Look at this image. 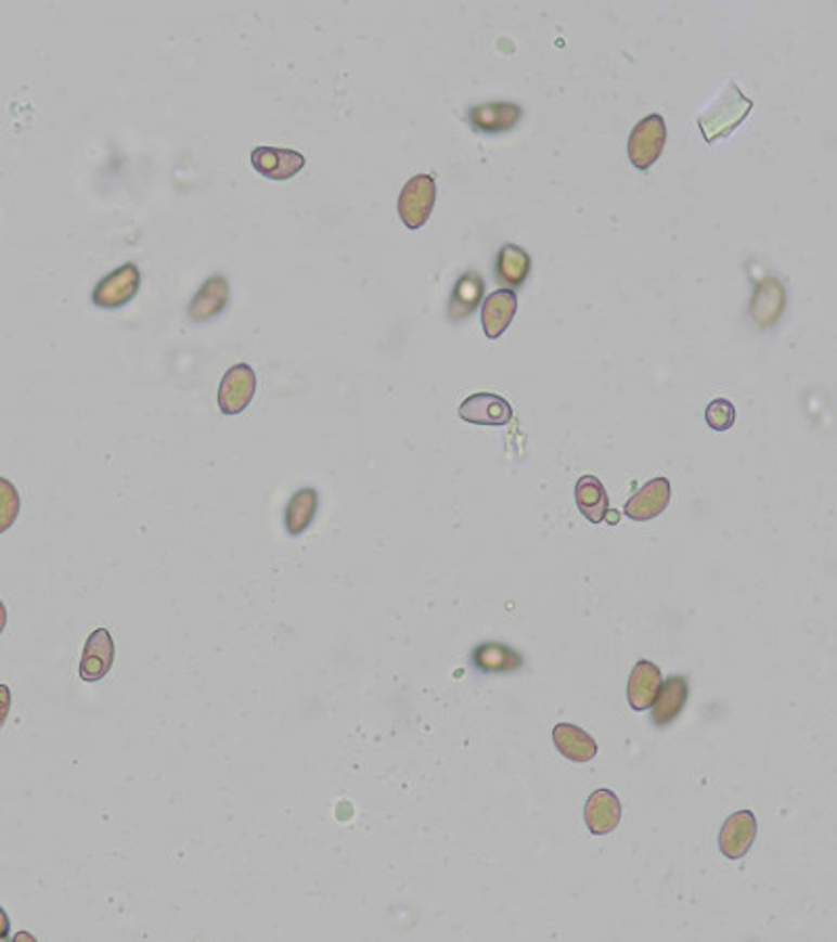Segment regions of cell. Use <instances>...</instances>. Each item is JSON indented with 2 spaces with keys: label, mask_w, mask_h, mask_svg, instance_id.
Instances as JSON below:
<instances>
[{
  "label": "cell",
  "mask_w": 837,
  "mask_h": 942,
  "mask_svg": "<svg viewBox=\"0 0 837 942\" xmlns=\"http://www.w3.org/2000/svg\"><path fill=\"white\" fill-rule=\"evenodd\" d=\"M754 109V101L748 99L735 82H729L717 103L699 116V130L706 143L726 139L737 126H742Z\"/></svg>",
  "instance_id": "cell-1"
},
{
  "label": "cell",
  "mask_w": 837,
  "mask_h": 942,
  "mask_svg": "<svg viewBox=\"0 0 837 942\" xmlns=\"http://www.w3.org/2000/svg\"><path fill=\"white\" fill-rule=\"evenodd\" d=\"M666 122L659 114H652L636 124L628 137V159L630 164L645 172L659 159L666 147Z\"/></svg>",
  "instance_id": "cell-2"
},
{
  "label": "cell",
  "mask_w": 837,
  "mask_h": 942,
  "mask_svg": "<svg viewBox=\"0 0 837 942\" xmlns=\"http://www.w3.org/2000/svg\"><path fill=\"white\" fill-rule=\"evenodd\" d=\"M438 197L436 179L432 175H417L402 186L398 195V216L407 229H421L434 212Z\"/></svg>",
  "instance_id": "cell-3"
},
{
  "label": "cell",
  "mask_w": 837,
  "mask_h": 942,
  "mask_svg": "<svg viewBox=\"0 0 837 942\" xmlns=\"http://www.w3.org/2000/svg\"><path fill=\"white\" fill-rule=\"evenodd\" d=\"M141 279L143 276L137 264L132 262L121 264L120 269L105 274L96 283L92 292V305L105 310H116L121 306L130 305L141 289Z\"/></svg>",
  "instance_id": "cell-4"
},
{
  "label": "cell",
  "mask_w": 837,
  "mask_h": 942,
  "mask_svg": "<svg viewBox=\"0 0 837 942\" xmlns=\"http://www.w3.org/2000/svg\"><path fill=\"white\" fill-rule=\"evenodd\" d=\"M256 386H258V379H256V373L252 366L245 365V363L231 366L224 373L220 388H218L220 411L229 417L241 415L252 404V400L256 396Z\"/></svg>",
  "instance_id": "cell-5"
},
{
  "label": "cell",
  "mask_w": 837,
  "mask_h": 942,
  "mask_svg": "<svg viewBox=\"0 0 837 942\" xmlns=\"http://www.w3.org/2000/svg\"><path fill=\"white\" fill-rule=\"evenodd\" d=\"M524 118V109L517 103L511 101H494V103H481L467 112V122L479 134H503L513 130Z\"/></svg>",
  "instance_id": "cell-6"
},
{
  "label": "cell",
  "mask_w": 837,
  "mask_h": 942,
  "mask_svg": "<svg viewBox=\"0 0 837 942\" xmlns=\"http://www.w3.org/2000/svg\"><path fill=\"white\" fill-rule=\"evenodd\" d=\"M114 660H116V645L112 633L107 629H96L87 638L78 674L87 683H96L110 674Z\"/></svg>",
  "instance_id": "cell-7"
},
{
  "label": "cell",
  "mask_w": 837,
  "mask_h": 942,
  "mask_svg": "<svg viewBox=\"0 0 837 942\" xmlns=\"http://www.w3.org/2000/svg\"><path fill=\"white\" fill-rule=\"evenodd\" d=\"M459 417L474 426H507L513 420V407L503 396L478 392L463 400Z\"/></svg>",
  "instance_id": "cell-8"
},
{
  "label": "cell",
  "mask_w": 837,
  "mask_h": 942,
  "mask_svg": "<svg viewBox=\"0 0 837 942\" xmlns=\"http://www.w3.org/2000/svg\"><path fill=\"white\" fill-rule=\"evenodd\" d=\"M756 836H758V821L754 817V813L751 811H737L722 823L720 836H718V847L726 859L739 861L748 854Z\"/></svg>",
  "instance_id": "cell-9"
},
{
  "label": "cell",
  "mask_w": 837,
  "mask_h": 942,
  "mask_svg": "<svg viewBox=\"0 0 837 942\" xmlns=\"http://www.w3.org/2000/svg\"><path fill=\"white\" fill-rule=\"evenodd\" d=\"M231 300V287L224 274H214L204 281V285L193 296L186 308V317L191 323H208L220 317Z\"/></svg>",
  "instance_id": "cell-10"
},
{
  "label": "cell",
  "mask_w": 837,
  "mask_h": 942,
  "mask_svg": "<svg viewBox=\"0 0 837 942\" xmlns=\"http://www.w3.org/2000/svg\"><path fill=\"white\" fill-rule=\"evenodd\" d=\"M252 166L270 181H289L304 170L306 157L294 150L256 147L252 152Z\"/></svg>",
  "instance_id": "cell-11"
},
{
  "label": "cell",
  "mask_w": 837,
  "mask_h": 942,
  "mask_svg": "<svg viewBox=\"0 0 837 942\" xmlns=\"http://www.w3.org/2000/svg\"><path fill=\"white\" fill-rule=\"evenodd\" d=\"M670 496H672L670 480L654 478L628 499L624 514L634 521H649L666 512V507L670 505Z\"/></svg>",
  "instance_id": "cell-12"
},
{
  "label": "cell",
  "mask_w": 837,
  "mask_h": 942,
  "mask_svg": "<svg viewBox=\"0 0 837 942\" xmlns=\"http://www.w3.org/2000/svg\"><path fill=\"white\" fill-rule=\"evenodd\" d=\"M620 820H622V804L614 791L601 788L587 798L584 821L595 836L611 834L620 825Z\"/></svg>",
  "instance_id": "cell-13"
},
{
  "label": "cell",
  "mask_w": 837,
  "mask_h": 942,
  "mask_svg": "<svg viewBox=\"0 0 837 942\" xmlns=\"http://www.w3.org/2000/svg\"><path fill=\"white\" fill-rule=\"evenodd\" d=\"M688 699V681L685 676H670L659 687L658 698L652 704V723L656 727L672 725L685 710Z\"/></svg>",
  "instance_id": "cell-14"
},
{
  "label": "cell",
  "mask_w": 837,
  "mask_h": 942,
  "mask_svg": "<svg viewBox=\"0 0 837 942\" xmlns=\"http://www.w3.org/2000/svg\"><path fill=\"white\" fill-rule=\"evenodd\" d=\"M517 312V296L508 289H497L481 302V327L488 339L505 334Z\"/></svg>",
  "instance_id": "cell-15"
},
{
  "label": "cell",
  "mask_w": 837,
  "mask_h": 942,
  "mask_svg": "<svg viewBox=\"0 0 837 942\" xmlns=\"http://www.w3.org/2000/svg\"><path fill=\"white\" fill-rule=\"evenodd\" d=\"M659 687H661V670L658 664L649 660L636 662L628 679L627 698L630 708L639 712L652 708V704L658 698Z\"/></svg>",
  "instance_id": "cell-16"
},
{
  "label": "cell",
  "mask_w": 837,
  "mask_h": 942,
  "mask_svg": "<svg viewBox=\"0 0 837 942\" xmlns=\"http://www.w3.org/2000/svg\"><path fill=\"white\" fill-rule=\"evenodd\" d=\"M530 271H532V258L524 247L507 244L499 249L494 262V276L501 287H508V292L519 289L530 276Z\"/></svg>",
  "instance_id": "cell-17"
},
{
  "label": "cell",
  "mask_w": 837,
  "mask_h": 942,
  "mask_svg": "<svg viewBox=\"0 0 837 942\" xmlns=\"http://www.w3.org/2000/svg\"><path fill=\"white\" fill-rule=\"evenodd\" d=\"M484 302V279L476 271L461 274L452 287L449 300V319L452 323H461L472 317L478 306Z\"/></svg>",
  "instance_id": "cell-18"
},
{
  "label": "cell",
  "mask_w": 837,
  "mask_h": 942,
  "mask_svg": "<svg viewBox=\"0 0 837 942\" xmlns=\"http://www.w3.org/2000/svg\"><path fill=\"white\" fill-rule=\"evenodd\" d=\"M472 662L479 672L486 674H503V672L524 669V656L505 643H497V641L479 643L472 654Z\"/></svg>",
  "instance_id": "cell-19"
},
{
  "label": "cell",
  "mask_w": 837,
  "mask_h": 942,
  "mask_svg": "<svg viewBox=\"0 0 837 942\" xmlns=\"http://www.w3.org/2000/svg\"><path fill=\"white\" fill-rule=\"evenodd\" d=\"M319 512V492L317 488L306 487L299 488L298 492L292 494L287 507H285V516L283 524L289 537L298 539L304 532L310 530L314 517Z\"/></svg>",
  "instance_id": "cell-20"
},
{
  "label": "cell",
  "mask_w": 837,
  "mask_h": 942,
  "mask_svg": "<svg viewBox=\"0 0 837 942\" xmlns=\"http://www.w3.org/2000/svg\"><path fill=\"white\" fill-rule=\"evenodd\" d=\"M783 308H785V289L777 279L769 276L756 287V294L749 306V317L756 321V325L769 327L781 317Z\"/></svg>",
  "instance_id": "cell-21"
},
{
  "label": "cell",
  "mask_w": 837,
  "mask_h": 942,
  "mask_svg": "<svg viewBox=\"0 0 837 942\" xmlns=\"http://www.w3.org/2000/svg\"><path fill=\"white\" fill-rule=\"evenodd\" d=\"M553 744L562 757L571 762H589L597 757V741L571 723H559L553 730Z\"/></svg>",
  "instance_id": "cell-22"
},
{
  "label": "cell",
  "mask_w": 837,
  "mask_h": 942,
  "mask_svg": "<svg viewBox=\"0 0 837 942\" xmlns=\"http://www.w3.org/2000/svg\"><path fill=\"white\" fill-rule=\"evenodd\" d=\"M576 505L591 524H601L609 514V496L597 476H582L576 485Z\"/></svg>",
  "instance_id": "cell-23"
},
{
  "label": "cell",
  "mask_w": 837,
  "mask_h": 942,
  "mask_svg": "<svg viewBox=\"0 0 837 942\" xmlns=\"http://www.w3.org/2000/svg\"><path fill=\"white\" fill-rule=\"evenodd\" d=\"M22 512V499L13 482L0 478V534L11 530Z\"/></svg>",
  "instance_id": "cell-24"
},
{
  "label": "cell",
  "mask_w": 837,
  "mask_h": 942,
  "mask_svg": "<svg viewBox=\"0 0 837 942\" xmlns=\"http://www.w3.org/2000/svg\"><path fill=\"white\" fill-rule=\"evenodd\" d=\"M737 420V411L735 404L726 398H714L708 407H706V424L712 427L714 431H726L735 426Z\"/></svg>",
  "instance_id": "cell-25"
},
{
  "label": "cell",
  "mask_w": 837,
  "mask_h": 942,
  "mask_svg": "<svg viewBox=\"0 0 837 942\" xmlns=\"http://www.w3.org/2000/svg\"><path fill=\"white\" fill-rule=\"evenodd\" d=\"M11 712V689L7 685H0V730L4 727Z\"/></svg>",
  "instance_id": "cell-26"
},
{
  "label": "cell",
  "mask_w": 837,
  "mask_h": 942,
  "mask_svg": "<svg viewBox=\"0 0 837 942\" xmlns=\"http://www.w3.org/2000/svg\"><path fill=\"white\" fill-rule=\"evenodd\" d=\"M11 934V919L7 912L0 907V941H7Z\"/></svg>",
  "instance_id": "cell-27"
},
{
  "label": "cell",
  "mask_w": 837,
  "mask_h": 942,
  "mask_svg": "<svg viewBox=\"0 0 837 942\" xmlns=\"http://www.w3.org/2000/svg\"><path fill=\"white\" fill-rule=\"evenodd\" d=\"M4 629H7V608H4V604L0 602V635L4 633Z\"/></svg>",
  "instance_id": "cell-28"
}]
</instances>
